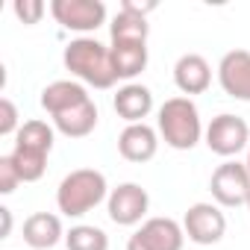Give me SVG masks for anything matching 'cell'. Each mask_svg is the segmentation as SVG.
<instances>
[{"label": "cell", "instance_id": "4", "mask_svg": "<svg viewBox=\"0 0 250 250\" xmlns=\"http://www.w3.org/2000/svg\"><path fill=\"white\" fill-rule=\"evenodd\" d=\"M203 139H206V147H209L215 156L232 159V156H238L241 150L250 147V127H247L244 118L229 115V112H221L218 118L209 121Z\"/></svg>", "mask_w": 250, "mask_h": 250}, {"label": "cell", "instance_id": "22", "mask_svg": "<svg viewBox=\"0 0 250 250\" xmlns=\"http://www.w3.org/2000/svg\"><path fill=\"white\" fill-rule=\"evenodd\" d=\"M12 12H15V18H18L21 24L33 27V24H39V21H42V15L47 12V6L42 3V0H15Z\"/></svg>", "mask_w": 250, "mask_h": 250}, {"label": "cell", "instance_id": "23", "mask_svg": "<svg viewBox=\"0 0 250 250\" xmlns=\"http://www.w3.org/2000/svg\"><path fill=\"white\" fill-rule=\"evenodd\" d=\"M18 130H21V124H18V106L9 100V97H3L0 100V136H18Z\"/></svg>", "mask_w": 250, "mask_h": 250}, {"label": "cell", "instance_id": "17", "mask_svg": "<svg viewBox=\"0 0 250 250\" xmlns=\"http://www.w3.org/2000/svg\"><path fill=\"white\" fill-rule=\"evenodd\" d=\"M56 142V127H50L47 121H24L21 130L15 136V150H27V153H39V156H50Z\"/></svg>", "mask_w": 250, "mask_h": 250}, {"label": "cell", "instance_id": "14", "mask_svg": "<svg viewBox=\"0 0 250 250\" xmlns=\"http://www.w3.org/2000/svg\"><path fill=\"white\" fill-rule=\"evenodd\" d=\"M85 100H91V94L77 80H56V83L42 88V109L50 118H56V115H62V112H68L74 106H83Z\"/></svg>", "mask_w": 250, "mask_h": 250}, {"label": "cell", "instance_id": "1", "mask_svg": "<svg viewBox=\"0 0 250 250\" xmlns=\"http://www.w3.org/2000/svg\"><path fill=\"white\" fill-rule=\"evenodd\" d=\"M62 62L71 71V77H77V83H83V85L112 88L118 83V74L112 65V50L91 36H80V39L68 42Z\"/></svg>", "mask_w": 250, "mask_h": 250}, {"label": "cell", "instance_id": "26", "mask_svg": "<svg viewBox=\"0 0 250 250\" xmlns=\"http://www.w3.org/2000/svg\"><path fill=\"white\" fill-rule=\"evenodd\" d=\"M0 218H3V238H6V235L12 232V212L3 206V209H0Z\"/></svg>", "mask_w": 250, "mask_h": 250}, {"label": "cell", "instance_id": "27", "mask_svg": "<svg viewBox=\"0 0 250 250\" xmlns=\"http://www.w3.org/2000/svg\"><path fill=\"white\" fill-rule=\"evenodd\" d=\"M244 165H247V171H250V147H247V162H244Z\"/></svg>", "mask_w": 250, "mask_h": 250}, {"label": "cell", "instance_id": "12", "mask_svg": "<svg viewBox=\"0 0 250 250\" xmlns=\"http://www.w3.org/2000/svg\"><path fill=\"white\" fill-rule=\"evenodd\" d=\"M174 85L183 91V97L203 94L212 85V65L200 53H183L174 65Z\"/></svg>", "mask_w": 250, "mask_h": 250}, {"label": "cell", "instance_id": "18", "mask_svg": "<svg viewBox=\"0 0 250 250\" xmlns=\"http://www.w3.org/2000/svg\"><path fill=\"white\" fill-rule=\"evenodd\" d=\"M147 36H150L147 18L121 12V9H118V15H115L112 24H109V39H112V44H147Z\"/></svg>", "mask_w": 250, "mask_h": 250}, {"label": "cell", "instance_id": "2", "mask_svg": "<svg viewBox=\"0 0 250 250\" xmlns=\"http://www.w3.org/2000/svg\"><path fill=\"white\" fill-rule=\"evenodd\" d=\"M156 130L159 139L174 147V150H191L197 147V142L203 139V121H200V109L191 97H171L159 106V118H156Z\"/></svg>", "mask_w": 250, "mask_h": 250}, {"label": "cell", "instance_id": "25", "mask_svg": "<svg viewBox=\"0 0 250 250\" xmlns=\"http://www.w3.org/2000/svg\"><path fill=\"white\" fill-rule=\"evenodd\" d=\"M156 9H159L156 0H124L121 3V12H130V15H139V18H147Z\"/></svg>", "mask_w": 250, "mask_h": 250}, {"label": "cell", "instance_id": "11", "mask_svg": "<svg viewBox=\"0 0 250 250\" xmlns=\"http://www.w3.org/2000/svg\"><path fill=\"white\" fill-rule=\"evenodd\" d=\"M156 150H159V130H153L150 124H127L124 133L118 136V153L127 162L145 165L156 156Z\"/></svg>", "mask_w": 250, "mask_h": 250}, {"label": "cell", "instance_id": "15", "mask_svg": "<svg viewBox=\"0 0 250 250\" xmlns=\"http://www.w3.org/2000/svg\"><path fill=\"white\" fill-rule=\"evenodd\" d=\"M24 241L33 250H53L59 241H65L62 218L53 212H33L24 221Z\"/></svg>", "mask_w": 250, "mask_h": 250}, {"label": "cell", "instance_id": "19", "mask_svg": "<svg viewBox=\"0 0 250 250\" xmlns=\"http://www.w3.org/2000/svg\"><path fill=\"white\" fill-rule=\"evenodd\" d=\"M118 80H136L147 68V44H109Z\"/></svg>", "mask_w": 250, "mask_h": 250}, {"label": "cell", "instance_id": "5", "mask_svg": "<svg viewBox=\"0 0 250 250\" xmlns=\"http://www.w3.org/2000/svg\"><path fill=\"white\" fill-rule=\"evenodd\" d=\"M209 191H212V200L221 209L244 206L247 197H250V171H247V165L238 162V159H227L224 165H218L212 171Z\"/></svg>", "mask_w": 250, "mask_h": 250}, {"label": "cell", "instance_id": "20", "mask_svg": "<svg viewBox=\"0 0 250 250\" xmlns=\"http://www.w3.org/2000/svg\"><path fill=\"white\" fill-rule=\"evenodd\" d=\"M68 250H109V235L94 224H77L65 232Z\"/></svg>", "mask_w": 250, "mask_h": 250}, {"label": "cell", "instance_id": "24", "mask_svg": "<svg viewBox=\"0 0 250 250\" xmlns=\"http://www.w3.org/2000/svg\"><path fill=\"white\" fill-rule=\"evenodd\" d=\"M18 183H21V174L12 165V159L9 156H0V194H12L18 188Z\"/></svg>", "mask_w": 250, "mask_h": 250}, {"label": "cell", "instance_id": "7", "mask_svg": "<svg viewBox=\"0 0 250 250\" xmlns=\"http://www.w3.org/2000/svg\"><path fill=\"white\" fill-rule=\"evenodd\" d=\"M106 209H109L112 224H118V227H136V224H145V215L150 209V194L139 183H121L118 188L109 191Z\"/></svg>", "mask_w": 250, "mask_h": 250}, {"label": "cell", "instance_id": "21", "mask_svg": "<svg viewBox=\"0 0 250 250\" xmlns=\"http://www.w3.org/2000/svg\"><path fill=\"white\" fill-rule=\"evenodd\" d=\"M12 165L18 168L21 174V183H39L47 171V156H39V153H27V150H12L9 153Z\"/></svg>", "mask_w": 250, "mask_h": 250}, {"label": "cell", "instance_id": "9", "mask_svg": "<svg viewBox=\"0 0 250 250\" xmlns=\"http://www.w3.org/2000/svg\"><path fill=\"white\" fill-rule=\"evenodd\" d=\"M50 15L71 33H94L106 24V6L100 0H53Z\"/></svg>", "mask_w": 250, "mask_h": 250}, {"label": "cell", "instance_id": "6", "mask_svg": "<svg viewBox=\"0 0 250 250\" xmlns=\"http://www.w3.org/2000/svg\"><path fill=\"white\" fill-rule=\"evenodd\" d=\"M183 229H186V238L200 244V247H209V244H218L224 235H227V215L221 212L218 203H191L183 215Z\"/></svg>", "mask_w": 250, "mask_h": 250}, {"label": "cell", "instance_id": "13", "mask_svg": "<svg viewBox=\"0 0 250 250\" xmlns=\"http://www.w3.org/2000/svg\"><path fill=\"white\" fill-rule=\"evenodd\" d=\"M112 106L127 124H145V118L153 112V91L142 83H127L112 97Z\"/></svg>", "mask_w": 250, "mask_h": 250}, {"label": "cell", "instance_id": "28", "mask_svg": "<svg viewBox=\"0 0 250 250\" xmlns=\"http://www.w3.org/2000/svg\"><path fill=\"white\" fill-rule=\"evenodd\" d=\"M244 206H247V212H250V197H247V203H244Z\"/></svg>", "mask_w": 250, "mask_h": 250}, {"label": "cell", "instance_id": "10", "mask_svg": "<svg viewBox=\"0 0 250 250\" xmlns=\"http://www.w3.org/2000/svg\"><path fill=\"white\" fill-rule=\"evenodd\" d=\"M218 83L232 100L250 103V50H229L218 62Z\"/></svg>", "mask_w": 250, "mask_h": 250}, {"label": "cell", "instance_id": "3", "mask_svg": "<svg viewBox=\"0 0 250 250\" xmlns=\"http://www.w3.org/2000/svg\"><path fill=\"white\" fill-rule=\"evenodd\" d=\"M103 200H109V183L97 168H77L56 188V206L65 218H83Z\"/></svg>", "mask_w": 250, "mask_h": 250}, {"label": "cell", "instance_id": "16", "mask_svg": "<svg viewBox=\"0 0 250 250\" xmlns=\"http://www.w3.org/2000/svg\"><path fill=\"white\" fill-rule=\"evenodd\" d=\"M53 127H56V133H62L68 139H85V136H91L94 127H97V103L85 100L83 106H74V109L56 115L53 118Z\"/></svg>", "mask_w": 250, "mask_h": 250}, {"label": "cell", "instance_id": "8", "mask_svg": "<svg viewBox=\"0 0 250 250\" xmlns=\"http://www.w3.org/2000/svg\"><path fill=\"white\" fill-rule=\"evenodd\" d=\"M186 229L174 218H147L130 238L127 250H183Z\"/></svg>", "mask_w": 250, "mask_h": 250}]
</instances>
